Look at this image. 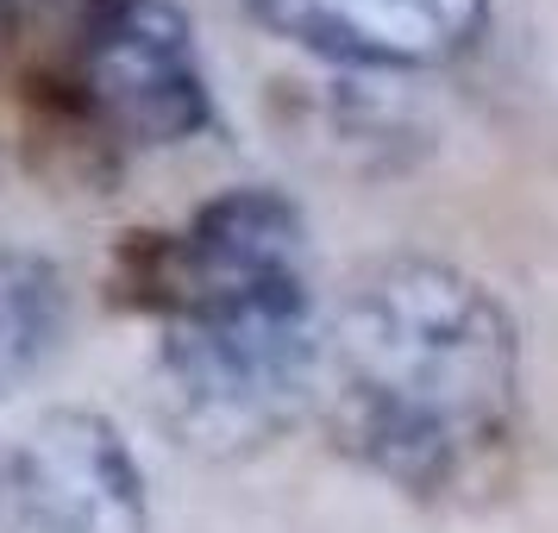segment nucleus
Masks as SVG:
<instances>
[{"label": "nucleus", "mask_w": 558, "mask_h": 533, "mask_svg": "<svg viewBox=\"0 0 558 533\" xmlns=\"http://www.w3.org/2000/svg\"><path fill=\"white\" fill-rule=\"evenodd\" d=\"M70 101L126 145H182L214 126L195 26L177 0H82Z\"/></svg>", "instance_id": "3"}, {"label": "nucleus", "mask_w": 558, "mask_h": 533, "mask_svg": "<svg viewBox=\"0 0 558 533\" xmlns=\"http://www.w3.org/2000/svg\"><path fill=\"white\" fill-rule=\"evenodd\" d=\"M320 396L357 464L421 496L446 489L514 427V314L439 257H383L332 314Z\"/></svg>", "instance_id": "1"}, {"label": "nucleus", "mask_w": 558, "mask_h": 533, "mask_svg": "<svg viewBox=\"0 0 558 533\" xmlns=\"http://www.w3.org/2000/svg\"><path fill=\"white\" fill-rule=\"evenodd\" d=\"M245 13L339 70H439L489 26V0H245Z\"/></svg>", "instance_id": "5"}, {"label": "nucleus", "mask_w": 558, "mask_h": 533, "mask_svg": "<svg viewBox=\"0 0 558 533\" xmlns=\"http://www.w3.org/2000/svg\"><path fill=\"white\" fill-rule=\"evenodd\" d=\"M327 332L314 320V289H270L239 302H207L163 320L151 364L157 421L202 458H245L302 421L320 389Z\"/></svg>", "instance_id": "2"}, {"label": "nucleus", "mask_w": 558, "mask_h": 533, "mask_svg": "<svg viewBox=\"0 0 558 533\" xmlns=\"http://www.w3.org/2000/svg\"><path fill=\"white\" fill-rule=\"evenodd\" d=\"M70 327V282L51 257L0 245V389L26 383Z\"/></svg>", "instance_id": "6"}, {"label": "nucleus", "mask_w": 558, "mask_h": 533, "mask_svg": "<svg viewBox=\"0 0 558 533\" xmlns=\"http://www.w3.org/2000/svg\"><path fill=\"white\" fill-rule=\"evenodd\" d=\"M0 533H151L145 471L95 408H51L0 471Z\"/></svg>", "instance_id": "4"}]
</instances>
